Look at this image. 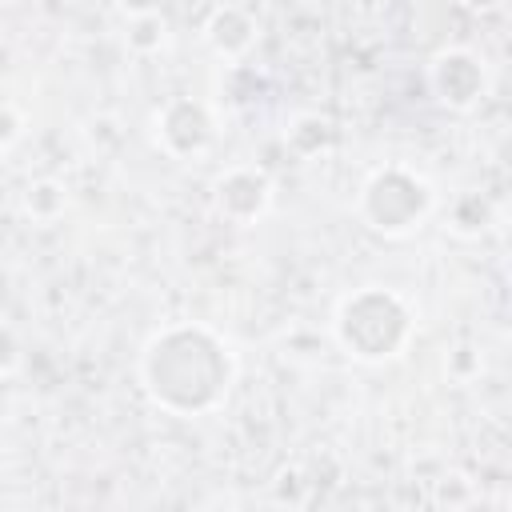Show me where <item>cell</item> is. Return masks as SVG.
<instances>
[{"mask_svg": "<svg viewBox=\"0 0 512 512\" xmlns=\"http://www.w3.org/2000/svg\"><path fill=\"white\" fill-rule=\"evenodd\" d=\"M136 376L160 412L208 416L224 408L236 384V352L216 328L200 320H176L148 336L136 360Z\"/></svg>", "mask_w": 512, "mask_h": 512, "instance_id": "cell-1", "label": "cell"}, {"mask_svg": "<svg viewBox=\"0 0 512 512\" xmlns=\"http://www.w3.org/2000/svg\"><path fill=\"white\" fill-rule=\"evenodd\" d=\"M332 336L352 360L384 364V360H396L408 352V344L416 336V312L400 292H392L384 284H364V288H352L336 304Z\"/></svg>", "mask_w": 512, "mask_h": 512, "instance_id": "cell-2", "label": "cell"}, {"mask_svg": "<svg viewBox=\"0 0 512 512\" xmlns=\"http://www.w3.org/2000/svg\"><path fill=\"white\" fill-rule=\"evenodd\" d=\"M432 208H436L432 184L416 168H404V164L376 168L360 184V196H356L360 224L376 236H388V240H400V236L416 232L432 216Z\"/></svg>", "mask_w": 512, "mask_h": 512, "instance_id": "cell-3", "label": "cell"}, {"mask_svg": "<svg viewBox=\"0 0 512 512\" xmlns=\"http://www.w3.org/2000/svg\"><path fill=\"white\" fill-rule=\"evenodd\" d=\"M152 140L168 160H196L216 140V116L196 96H168L152 112Z\"/></svg>", "mask_w": 512, "mask_h": 512, "instance_id": "cell-4", "label": "cell"}, {"mask_svg": "<svg viewBox=\"0 0 512 512\" xmlns=\"http://www.w3.org/2000/svg\"><path fill=\"white\" fill-rule=\"evenodd\" d=\"M428 92L448 112H472L488 96V64L472 48H440L428 60Z\"/></svg>", "mask_w": 512, "mask_h": 512, "instance_id": "cell-5", "label": "cell"}, {"mask_svg": "<svg viewBox=\"0 0 512 512\" xmlns=\"http://www.w3.org/2000/svg\"><path fill=\"white\" fill-rule=\"evenodd\" d=\"M212 200H216V212L224 220L252 224V220H260L272 208V180L256 164H236V168H224L216 176Z\"/></svg>", "mask_w": 512, "mask_h": 512, "instance_id": "cell-6", "label": "cell"}, {"mask_svg": "<svg viewBox=\"0 0 512 512\" xmlns=\"http://www.w3.org/2000/svg\"><path fill=\"white\" fill-rule=\"evenodd\" d=\"M204 44L220 56V60H240L252 52L256 36H260V24L248 8L240 4H216L208 16H204Z\"/></svg>", "mask_w": 512, "mask_h": 512, "instance_id": "cell-7", "label": "cell"}, {"mask_svg": "<svg viewBox=\"0 0 512 512\" xmlns=\"http://www.w3.org/2000/svg\"><path fill=\"white\" fill-rule=\"evenodd\" d=\"M20 208H24L28 220L52 224V220H60L64 208H68V188H64L60 180H52V176H40V180H32V184L24 188Z\"/></svg>", "mask_w": 512, "mask_h": 512, "instance_id": "cell-8", "label": "cell"}, {"mask_svg": "<svg viewBox=\"0 0 512 512\" xmlns=\"http://www.w3.org/2000/svg\"><path fill=\"white\" fill-rule=\"evenodd\" d=\"M492 224H496V208H492V200L484 192H460L452 200V208H448V228L456 236H480Z\"/></svg>", "mask_w": 512, "mask_h": 512, "instance_id": "cell-9", "label": "cell"}, {"mask_svg": "<svg viewBox=\"0 0 512 512\" xmlns=\"http://www.w3.org/2000/svg\"><path fill=\"white\" fill-rule=\"evenodd\" d=\"M332 140H336V124L328 116H316V112L296 116L292 128H288V148L296 156H316V152L332 148Z\"/></svg>", "mask_w": 512, "mask_h": 512, "instance_id": "cell-10", "label": "cell"}, {"mask_svg": "<svg viewBox=\"0 0 512 512\" xmlns=\"http://www.w3.org/2000/svg\"><path fill=\"white\" fill-rule=\"evenodd\" d=\"M128 48L136 56H156L168 44V20L164 12H144V16H128V32H124Z\"/></svg>", "mask_w": 512, "mask_h": 512, "instance_id": "cell-11", "label": "cell"}, {"mask_svg": "<svg viewBox=\"0 0 512 512\" xmlns=\"http://www.w3.org/2000/svg\"><path fill=\"white\" fill-rule=\"evenodd\" d=\"M20 364V336L8 320H0V376H8Z\"/></svg>", "mask_w": 512, "mask_h": 512, "instance_id": "cell-12", "label": "cell"}, {"mask_svg": "<svg viewBox=\"0 0 512 512\" xmlns=\"http://www.w3.org/2000/svg\"><path fill=\"white\" fill-rule=\"evenodd\" d=\"M20 132H24L20 112H16L12 104H0V152H4V148H12V144L20 140Z\"/></svg>", "mask_w": 512, "mask_h": 512, "instance_id": "cell-13", "label": "cell"}, {"mask_svg": "<svg viewBox=\"0 0 512 512\" xmlns=\"http://www.w3.org/2000/svg\"><path fill=\"white\" fill-rule=\"evenodd\" d=\"M448 372H452V376H472V372H476L472 348H456V352L448 356Z\"/></svg>", "mask_w": 512, "mask_h": 512, "instance_id": "cell-14", "label": "cell"}, {"mask_svg": "<svg viewBox=\"0 0 512 512\" xmlns=\"http://www.w3.org/2000/svg\"><path fill=\"white\" fill-rule=\"evenodd\" d=\"M120 8L128 16H144V12H164V0H120Z\"/></svg>", "mask_w": 512, "mask_h": 512, "instance_id": "cell-15", "label": "cell"}, {"mask_svg": "<svg viewBox=\"0 0 512 512\" xmlns=\"http://www.w3.org/2000/svg\"><path fill=\"white\" fill-rule=\"evenodd\" d=\"M468 12H480V16H488V12H500L504 8V0H460Z\"/></svg>", "mask_w": 512, "mask_h": 512, "instance_id": "cell-16", "label": "cell"}]
</instances>
